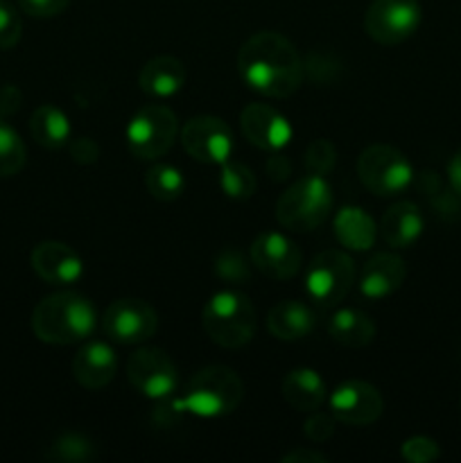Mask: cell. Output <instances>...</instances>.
<instances>
[{
    "label": "cell",
    "mask_w": 461,
    "mask_h": 463,
    "mask_svg": "<svg viewBox=\"0 0 461 463\" xmlns=\"http://www.w3.org/2000/svg\"><path fill=\"white\" fill-rule=\"evenodd\" d=\"M238 71L244 84L265 98H289L306 77V66L287 36L278 32H256L238 52Z\"/></svg>",
    "instance_id": "obj_1"
},
{
    "label": "cell",
    "mask_w": 461,
    "mask_h": 463,
    "mask_svg": "<svg viewBox=\"0 0 461 463\" xmlns=\"http://www.w3.org/2000/svg\"><path fill=\"white\" fill-rule=\"evenodd\" d=\"M30 324L32 333L43 344L71 346L90 337L98 324V312L81 294L57 292L36 303Z\"/></svg>",
    "instance_id": "obj_2"
},
{
    "label": "cell",
    "mask_w": 461,
    "mask_h": 463,
    "mask_svg": "<svg viewBox=\"0 0 461 463\" xmlns=\"http://www.w3.org/2000/svg\"><path fill=\"white\" fill-rule=\"evenodd\" d=\"M244 398V384L229 366H206L190 380L185 396L176 402L181 411L202 419H221L238 410Z\"/></svg>",
    "instance_id": "obj_3"
},
{
    "label": "cell",
    "mask_w": 461,
    "mask_h": 463,
    "mask_svg": "<svg viewBox=\"0 0 461 463\" xmlns=\"http://www.w3.org/2000/svg\"><path fill=\"white\" fill-rule=\"evenodd\" d=\"M256 307L244 294L224 289L208 298L202 326L212 344L221 348H242L256 335Z\"/></svg>",
    "instance_id": "obj_4"
},
{
    "label": "cell",
    "mask_w": 461,
    "mask_h": 463,
    "mask_svg": "<svg viewBox=\"0 0 461 463\" xmlns=\"http://www.w3.org/2000/svg\"><path fill=\"white\" fill-rule=\"evenodd\" d=\"M333 188L321 175H307L294 181L276 203V220L283 229L307 233L328 220L333 211Z\"/></svg>",
    "instance_id": "obj_5"
},
{
    "label": "cell",
    "mask_w": 461,
    "mask_h": 463,
    "mask_svg": "<svg viewBox=\"0 0 461 463\" xmlns=\"http://www.w3.org/2000/svg\"><path fill=\"white\" fill-rule=\"evenodd\" d=\"M179 136V118L163 104H145L127 125V147L136 158L156 161L165 156Z\"/></svg>",
    "instance_id": "obj_6"
},
{
    "label": "cell",
    "mask_w": 461,
    "mask_h": 463,
    "mask_svg": "<svg viewBox=\"0 0 461 463\" xmlns=\"http://www.w3.org/2000/svg\"><path fill=\"white\" fill-rule=\"evenodd\" d=\"M357 176L369 193L393 197L409 188L414 167L400 149L391 145H371L357 158Z\"/></svg>",
    "instance_id": "obj_7"
},
{
    "label": "cell",
    "mask_w": 461,
    "mask_h": 463,
    "mask_svg": "<svg viewBox=\"0 0 461 463\" xmlns=\"http://www.w3.org/2000/svg\"><path fill=\"white\" fill-rule=\"evenodd\" d=\"M355 262L342 249H325L316 253L306 271L307 297L319 307H334L348 297L355 285Z\"/></svg>",
    "instance_id": "obj_8"
},
{
    "label": "cell",
    "mask_w": 461,
    "mask_h": 463,
    "mask_svg": "<svg viewBox=\"0 0 461 463\" xmlns=\"http://www.w3.org/2000/svg\"><path fill=\"white\" fill-rule=\"evenodd\" d=\"M423 21L419 0H371L364 14V30L375 43L398 45L414 36Z\"/></svg>",
    "instance_id": "obj_9"
},
{
    "label": "cell",
    "mask_w": 461,
    "mask_h": 463,
    "mask_svg": "<svg viewBox=\"0 0 461 463\" xmlns=\"http://www.w3.org/2000/svg\"><path fill=\"white\" fill-rule=\"evenodd\" d=\"M158 330V315L147 301L118 298L104 310L102 333L113 344H143Z\"/></svg>",
    "instance_id": "obj_10"
},
{
    "label": "cell",
    "mask_w": 461,
    "mask_h": 463,
    "mask_svg": "<svg viewBox=\"0 0 461 463\" xmlns=\"http://www.w3.org/2000/svg\"><path fill=\"white\" fill-rule=\"evenodd\" d=\"M127 378L143 396L163 401L179 387V369L174 360L161 348H138L127 360Z\"/></svg>",
    "instance_id": "obj_11"
},
{
    "label": "cell",
    "mask_w": 461,
    "mask_h": 463,
    "mask_svg": "<svg viewBox=\"0 0 461 463\" xmlns=\"http://www.w3.org/2000/svg\"><path fill=\"white\" fill-rule=\"evenodd\" d=\"M185 152L206 165H221L233 154V131L221 118L194 116L179 131Z\"/></svg>",
    "instance_id": "obj_12"
},
{
    "label": "cell",
    "mask_w": 461,
    "mask_h": 463,
    "mask_svg": "<svg viewBox=\"0 0 461 463\" xmlns=\"http://www.w3.org/2000/svg\"><path fill=\"white\" fill-rule=\"evenodd\" d=\"M382 411V393L364 380H346L330 393V414L343 425L364 428L375 423Z\"/></svg>",
    "instance_id": "obj_13"
},
{
    "label": "cell",
    "mask_w": 461,
    "mask_h": 463,
    "mask_svg": "<svg viewBox=\"0 0 461 463\" xmlns=\"http://www.w3.org/2000/svg\"><path fill=\"white\" fill-rule=\"evenodd\" d=\"M249 260L260 274L274 280H289L301 271V249L278 231H265L249 247Z\"/></svg>",
    "instance_id": "obj_14"
},
{
    "label": "cell",
    "mask_w": 461,
    "mask_h": 463,
    "mask_svg": "<svg viewBox=\"0 0 461 463\" xmlns=\"http://www.w3.org/2000/svg\"><path fill=\"white\" fill-rule=\"evenodd\" d=\"M240 125H242L244 138L265 152H278L292 138V127H289L287 118L269 104L253 102L244 107Z\"/></svg>",
    "instance_id": "obj_15"
},
{
    "label": "cell",
    "mask_w": 461,
    "mask_h": 463,
    "mask_svg": "<svg viewBox=\"0 0 461 463\" xmlns=\"http://www.w3.org/2000/svg\"><path fill=\"white\" fill-rule=\"evenodd\" d=\"M30 265L41 280L50 285H72L84 274V262L68 244L57 240L39 242L30 253Z\"/></svg>",
    "instance_id": "obj_16"
},
{
    "label": "cell",
    "mask_w": 461,
    "mask_h": 463,
    "mask_svg": "<svg viewBox=\"0 0 461 463\" xmlns=\"http://www.w3.org/2000/svg\"><path fill=\"white\" fill-rule=\"evenodd\" d=\"M407 276L405 260L396 253H375L360 271L357 289L369 301H382L402 288Z\"/></svg>",
    "instance_id": "obj_17"
},
{
    "label": "cell",
    "mask_w": 461,
    "mask_h": 463,
    "mask_svg": "<svg viewBox=\"0 0 461 463\" xmlns=\"http://www.w3.org/2000/svg\"><path fill=\"white\" fill-rule=\"evenodd\" d=\"M118 373V357L107 342H89L72 357V375L84 389L98 392Z\"/></svg>",
    "instance_id": "obj_18"
},
{
    "label": "cell",
    "mask_w": 461,
    "mask_h": 463,
    "mask_svg": "<svg viewBox=\"0 0 461 463\" xmlns=\"http://www.w3.org/2000/svg\"><path fill=\"white\" fill-rule=\"evenodd\" d=\"M423 229V213L411 202L393 203L380 220V233H382L384 242L393 249H409L411 244L419 242Z\"/></svg>",
    "instance_id": "obj_19"
},
{
    "label": "cell",
    "mask_w": 461,
    "mask_h": 463,
    "mask_svg": "<svg viewBox=\"0 0 461 463\" xmlns=\"http://www.w3.org/2000/svg\"><path fill=\"white\" fill-rule=\"evenodd\" d=\"M185 84V66L181 59L161 54L140 68L138 86L145 95L156 99H167L179 93Z\"/></svg>",
    "instance_id": "obj_20"
},
{
    "label": "cell",
    "mask_w": 461,
    "mask_h": 463,
    "mask_svg": "<svg viewBox=\"0 0 461 463\" xmlns=\"http://www.w3.org/2000/svg\"><path fill=\"white\" fill-rule=\"evenodd\" d=\"M316 315L312 307L303 301H287L276 303L267 315V328L280 342H298V339L307 337L315 330Z\"/></svg>",
    "instance_id": "obj_21"
},
{
    "label": "cell",
    "mask_w": 461,
    "mask_h": 463,
    "mask_svg": "<svg viewBox=\"0 0 461 463\" xmlns=\"http://www.w3.org/2000/svg\"><path fill=\"white\" fill-rule=\"evenodd\" d=\"M285 402L301 414H312L325 402V383L315 369H292L280 383Z\"/></svg>",
    "instance_id": "obj_22"
},
{
    "label": "cell",
    "mask_w": 461,
    "mask_h": 463,
    "mask_svg": "<svg viewBox=\"0 0 461 463\" xmlns=\"http://www.w3.org/2000/svg\"><path fill=\"white\" fill-rule=\"evenodd\" d=\"M373 319L357 307H342L328 319V335L346 348H364L375 339Z\"/></svg>",
    "instance_id": "obj_23"
},
{
    "label": "cell",
    "mask_w": 461,
    "mask_h": 463,
    "mask_svg": "<svg viewBox=\"0 0 461 463\" xmlns=\"http://www.w3.org/2000/svg\"><path fill=\"white\" fill-rule=\"evenodd\" d=\"M334 235L351 251H366L378 238L375 222L364 208L343 206L334 217Z\"/></svg>",
    "instance_id": "obj_24"
},
{
    "label": "cell",
    "mask_w": 461,
    "mask_h": 463,
    "mask_svg": "<svg viewBox=\"0 0 461 463\" xmlns=\"http://www.w3.org/2000/svg\"><path fill=\"white\" fill-rule=\"evenodd\" d=\"M71 120L54 104H41L30 118V134L45 149H61L71 143Z\"/></svg>",
    "instance_id": "obj_25"
},
{
    "label": "cell",
    "mask_w": 461,
    "mask_h": 463,
    "mask_svg": "<svg viewBox=\"0 0 461 463\" xmlns=\"http://www.w3.org/2000/svg\"><path fill=\"white\" fill-rule=\"evenodd\" d=\"M145 188L158 202H176L185 190L183 172L167 163H158L145 172Z\"/></svg>",
    "instance_id": "obj_26"
},
{
    "label": "cell",
    "mask_w": 461,
    "mask_h": 463,
    "mask_svg": "<svg viewBox=\"0 0 461 463\" xmlns=\"http://www.w3.org/2000/svg\"><path fill=\"white\" fill-rule=\"evenodd\" d=\"M27 149L18 131L0 116V179L18 175L25 167Z\"/></svg>",
    "instance_id": "obj_27"
},
{
    "label": "cell",
    "mask_w": 461,
    "mask_h": 463,
    "mask_svg": "<svg viewBox=\"0 0 461 463\" xmlns=\"http://www.w3.org/2000/svg\"><path fill=\"white\" fill-rule=\"evenodd\" d=\"M45 457L61 463H86L98 457V446L89 437H84V434L66 432L57 441H52Z\"/></svg>",
    "instance_id": "obj_28"
},
{
    "label": "cell",
    "mask_w": 461,
    "mask_h": 463,
    "mask_svg": "<svg viewBox=\"0 0 461 463\" xmlns=\"http://www.w3.org/2000/svg\"><path fill=\"white\" fill-rule=\"evenodd\" d=\"M220 188L230 199H249L256 193L258 181L251 167L244 165L242 161H230L229 158L226 163H221Z\"/></svg>",
    "instance_id": "obj_29"
},
{
    "label": "cell",
    "mask_w": 461,
    "mask_h": 463,
    "mask_svg": "<svg viewBox=\"0 0 461 463\" xmlns=\"http://www.w3.org/2000/svg\"><path fill=\"white\" fill-rule=\"evenodd\" d=\"M215 274L220 276L226 283L242 285L249 283L251 279V267H249V260L238 251V249H224L220 256L215 258Z\"/></svg>",
    "instance_id": "obj_30"
},
{
    "label": "cell",
    "mask_w": 461,
    "mask_h": 463,
    "mask_svg": "<svg viewBox=\"0 0 461 463\" xmlns=\"http://www.w3.org/2000/svg\"><path fill=\"white\" fill-rule=\"evenodd\" d=\"M334 161H337V154H334V147L330 140L316 138L307 145L306 149V167L312 175H328L334 167Z\"/></svg>",
    "instance_id": "obj_31"
},
{
    "label": "cell",
    "mask_w": 461,
    "mask_h": 463,
    "mask_svg": "<svg viewBox=\"0 0 461 463\" xmlns=\"http://www.w3.org/2000/svg\"><path fill=\"white\" fill-rule=\"evenodd\" d=\"M400 455L409 463H432L441 457V448L429 437H411L402 443Z\"/></svg>",
    "instance_id": "obj_32"
},
{
    "label": "cell",
    "mask_w": 461,
    "mask_h": 463,
    "mask_svg": "<svg viewBox=\"0 0 461 463\" xmlns=\"http://www.w3.org/2000/svg\"><path fill=\"white\" fill-rule=\"evenodd\" d=\"M23 36V23L12 5L0 0V50L16 48Z\"/></svg>",
    "instance_id": "obj_33"
},
{
    "label": "cell",
    "mask_w": 461,
    "mask_h": 463,
    "mask_svg": "<svg viewBox=\"0 0 461 463\" xmlns=\"http://www.w3.org/2000/svg\"><path fill=\"white\" fill-rule=\"evenodd\" d=\"M334 423H337V419L333 414L312 411V416L303 425V432L312 443H325L334 434Z\"/></svg>",
    "instance_id": "obj_34"
},
{
    "label": "cell",
    "mask_w": 461,
    "mask_h": 463,
    "mask_svg": "<svg viewBox=\"0 0 461 463\" xmlns=\"http://www.w3.org/2000/svg\"><path fill=\"white\" fill-rule=\"evenodd\" d=\"M71 0H18L23 14L32 18H54L63 14Z\"/></svg>",
    "instance_id": "obj_35"
},
{
    "label": "cell",
    "mask_w": 461,
    "mask_h": 463,
    "mask_svg": "<svg viewBox=\"0 0 461 463\" xmlns=\"http://www.w3.org/2000/svg\"><path fill=\"white\" fill-rule=\"evenodd\" d=\"M71 149L72 161L80 163V165H93L99 156V147L93 138H75L68 143Z\"/></svg>",
    "instance_id": "obj_36"
},
{
    "label": "cell",
    "mask_w": 461,
    "mask_h": 463,
    "mask_svg": "<svg viewBox=\"0 0 461 463\" xmlns=\"http://www.w3.org/2000/svg\"><path fill=\"white\" fill-rule=\"evenodd\" d=\"M21 102H23V93L18 86L14 84L0 86V116L3 118L14 116V113L21 109Z\"/></svg>",
    "instance_id": "obj_37"
},
{
    "label": "cell",
    "mask_w": 461,
    "mask_h": 463,
    "mask_svg": "<svg viewBox=\"0 0 461 463\" xmlns=\"http://www.w3.org/2000/svg\"><path fill=\"white\" fill-rule=\"evenodd\" d=\"M267 172L271 175V179L280 181V179H287L289 172H292V165H289V161L285 156H280V154H271L269 161H267Z\"/></svg>",
    "instance_id": "obj_38"
},
{
    "label": "cell",
    "mask_w": 461,
    "mask_h": 463,
    "mask_svg": "<svg viewBox=\"0 0 461 463\" xmlns=\"http://www.w3.org/2000/svg\"><path fill=\"white\" fill-rule=\"evenodd\" d=\"M283 463H325L328 457L321 455L319 450H292L283 455Z\"/></svg>",
    "instance_id": "obj_39"
},
{
    "label": "cell",
    "mask_w": 461,
    "mask_h": 463,
    "mask_svg": "<svg viewBox=\"0 0 461 463\" xmlns=\"http://www.w3.org/2000/svg\"><path fill=\"white\" fill-rule=\"evenodd\" d=\"M447 181H450V188L461 197V149L447 163Z\"/></svg>",
    "instance_id": "obj_40"
}]
</instances>
